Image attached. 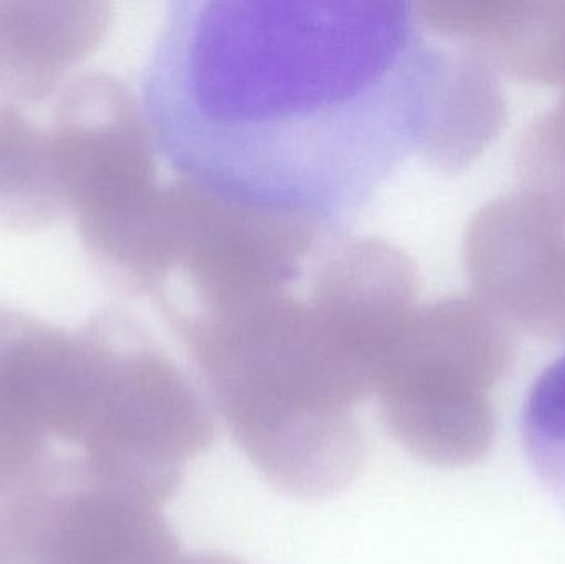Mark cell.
Masks as SVG:
<instances>
[{"mask_svg":"<svg viewBox=\"0 0 565 564\" xmlns=\"http://www.w3.org/2000/svg\"><path fill=\"white\" fill-rule=\"evenodd\" d=\"M454 65L402 0H181L142 79L156 149L232 204L326 234L424 156Z\"/></svg>","mask_w":565,"mask_h":564,"instance_id":"obj_1","label":"cell"},{"mask_svg":"<svg viewBox=\"0 0 565 564\" xmlns=\"http://www.w3.org/2000/svg\"><path fill=\"white\" fill-rule=\"evenodd\" d=\"M164 321L271 486L306 499L351 486L365 459L355 409L374 396L375 374L309 272L295 287Z\"/></svg>","mask_w":565,"mask_h":564,"instance_id":"obj_2","label":"cell"},{"mask_svg":"<svg viewBox=\"0 0 565 564\" xmlns=\"http://www.w3.org/2000/svg\"><path fill=\"white\" fill-rule=\"evenodd\" d=\"M214 406L191 364L126 315L78 333L58 437L103 486L161 507L215 439Z\"/></svg>","mask_w":565,"mask_h":564,"instance_id":"obj_3","label":"cell"},{"mask_svg":"<svg viewBox=\"0 0 565 564\" xmlns=\"http://www.w3.org/2000/svg\"><path fill=\"white\" fill-rule=\"evenodd\" d=\"M511 357L507 337L470 301L417 305L379 376L385 426L431 466L477 464L493 444L490 391Z\"/></svg>","mask_w":565,"mask_h":564,"instance_id":"obj_4","label":"cell"},{"mask_svg":"<svg viewBox=\"0 0 565 564\" xmlns=\"http://www.w3.org/2000/svg\"><path fill=\"white\" fill-rule=\"evenodd\" d=\"M161 507L62 464L20 513L12 564H178Z\"/></svg>","mask_w":565,"mask_h":564,"instance_id":"obj_5","label":"cell"},{"mask_svg":"<svg viewBox=\"0 0 565 564\" xmlns=\"http://www.w3.org/2000/svg\"><path fill=\"white\" fill-rule=\"evenodd\" d=\"M521 436L534 473L565 510V354L531 387Z\"/></svg>","mask_w":565,"mask_h":564,"instance_id":"obj_6","label":"cell"},{"mask_svg":"<svg viewBox=\"0 0 565 564\" xmlns=\"http://www.w3.org/2000/svg\"><path fill=\"white\" fill-rule=\"evenodd\" d=\"M178 564H247L235 556L221 555V553H201V555L182 556Z\"/></svg>","mask_w":565,"mask_h":564,"instance_id":"obj_7","label":"cell"}]
</instances>
